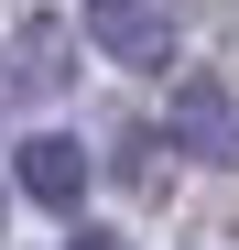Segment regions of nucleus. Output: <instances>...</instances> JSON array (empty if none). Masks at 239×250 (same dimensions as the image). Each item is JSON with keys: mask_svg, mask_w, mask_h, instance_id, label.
I'll list each match as a JSON object with an SVG mask.
<instances>
[{"mask_svg": "<svg viewBox=\"0 0 239 250\" xmlns=\"http://www.w3.org/2000/svg\"><path fill=\"white\" fill-rule=\"evenodd\" d=\"M174 152L239 163V87L228 76H174Z\"/></svg>", "mask_w": 239, "mask_h": 250, "instance_id": "1", "label": "nucleus"}, {"mask_svg": "<svg viewBox=\"0 0 239 250\" xmlns=\"http://www.w3.org/2000/svg\"><path fill=\"white\" fill-rule=\"evenodd\" d=\"M87 44L120 65H163L174 55V11L163 0H87Z\"/></svg>", "mask_w": 239, "mask_h": 250, "instance_id": "2", "label": "nucleus"}, {"mask_svg": "<svg viewBox=\"0 0 239 250\" xmlns=\"http://www.w3.org/2000/svg\"><path fill=\"white\" fill-rule=\"evenodd\" d=\"M22 196L33 207H76V196H87V152H76L65 131H33L22 142Z\"/></svg>", "mask_w": 239, "mask_h": 250, "instance_id": "3", "label": "nucleus"}, {"mask_svg": "<svg viewBox=\"0 0 239 250\" xmlns=\"http://www.w3.org/2000/svg\"><path fill=\"white\" fill-rule=\"evenodd\" d=\"M65 65H76V33H65L55 11L11 33V87H76V76H65Z\"/></svg>", "mask_w": 239, "mask_h": 250, "instance_id": "4", "label": "nucleus"}, {"mask_svg": "<svg viewBox=\"0 0 239 250\" xmlns=\"http://www.w3.org/2000/svg\"><path fill=\"white\" fill-rule=\"evenodd\" d=\"M65 250H120V239H109V229H87V239H65Z\"/></svg>", "mask_w": 239, "mask_h": 250, "instance_id": "5", "label": "nucleus"}, {"mask_svg": "<svg viewBox=\"0 0 239 250\" xmlns=\"http://www.w3.org/2000/svg\"><path fill=\"white\" fill-rule=\"evenodd\" d=\"M0 109H11V76H0Z\"/></svg>", "mask_w": 239, "mask_h": 250, "instance_id": "6", "label": "nucleus"}]
</instances>
